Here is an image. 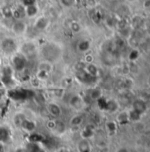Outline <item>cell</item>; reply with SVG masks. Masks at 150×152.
I'll return each mask as SVG.
<instances>
[{
  "mask_svg": "<svg viewBox=\"0 0 150 152\" xmlns=\"http://www.w3.org/2000/svg\"><path fill=\"white\" fill-rule=\"evenodd\" d=\"M144 7H146V8L150 7V0H145L144 1Z\"/></svg>",
  "mask_w": 150,
  "mask_h": 152,
  "instance_id": "603a6c76",
  "label": "cell"
},
{
  "mask_svg": "<svg viewBox=\"0 0 150 152\" xmlns=\"http://www.w3.org/2000/svg\"><path fill=\"white\" fill-rule=\"evenodd\" d=\"M21 3L26 7V6H28L30 5L36 4V0H21Z\"/></svg>",
  "mask_w": 150,
  "mask_h": 152,
  "instance_id": "ffe728a7",
  "label": "cell"
},
{
  "mask_svg": "<svg viewBox=\"0 0 150 152\" xmlns=\"http://www.w3.org/2000/svg\"><path fill=\"white\" fill-rule=\"evenodd\" d=\"M38 12V7L36 6V4H33L30 5L28 6H26L25 9V13L27 14V16H28L29 18H32V17H35Z\"/></svg>",
  "mask_w": 150,
  "mask_h": 152,
  "instance_id": "ba28073f",
  "label": "cell"
},
{
  "mask_svg": "<svg viewBox=\"0 0 150 152\" xmlns=\"http://www.w3.org/2000/svg\"><path fill=\"white\" fill-rule=\"evenodd\" d=\"M19 152H20V151H19Z\"/></svg>",
  "mask_w": 150,
  "mask_h": 152,
  "instance_id": "d4e9b609",
  "label": "cell"
},
{
  "mask_svg": "<svg viewBox=\"0 0 150 152\" xmlns=\"http://www.w3.org/2000/svg\"><path fill=\"white\" fill-rule=\"evenodd\" d=\"M12 29L13 31V33L17 34V35H21V34H24L27 30V26L25 24V22H23L22 21L17 20L12 25Z\"/></svg>",
  "mask_w": 150,
  "mask_h": 152,
  "instance_id": "8992f818",
  "label": "cell"
},
{
  "mask_svg": "<svg viewBox=\"0 0 150 152\" xmlns=\"http://www.w3.org/2000/svg\"><path fill=\"white\" fill-rule=\"evenodd\" d=\"M10 136L9 130L4 127H0V142H6L8 141Z\"/></svg>",
  "mask_w": 150,
  "mask_h": 152,
  "instance_id": "7c38bea8",
  "label": "cell"
},
{
  "mask_svg": "<svg viewBox=\"0 0 150 152\" xmlns=\"http://www.w3.org/2000/svg\"><path fill=\"white\" fill-rule=\"evenodd\" d=\"M38 69L40 71H44V72H47L49 73V71L51 70V65L49 62L48 61H45V62H42L39 66H38Z\"/></svg>",
  "mask_w": 150,
  "mask_h": 152,
  "instance_id": "4fadbf2b",
  "label": "cell"
},
{
  "mask_svg": "<svg viewBox=\"0 0 150 152\" xmlns=\"http://www.w3.org/2000/svg\"><path fill=\"white\" fill-rule=\"evenodd\" d=\"M79 152H88V150H89V146H88V142H86V141H81V142L79 143Z\"/></svg>",
  "mask_w": 150,
  "mask_h": 152,
  "instance_id": "9a60e30c",
  "label": "cell"
},
{
  "mask_svg": "<svg viewBox=\"0 0 150 152\" xmlns=\"http://www.w3.org/2000/svg\"><path fill=\"white\" fill-rule=\"evenodd\" d=\"M82 121V120H81V118L80 117H75V118H73V120H72V123H73V125H75V126H77V125H79L80 122Z\"/></svg>",
  "mask_w": 150,
  "mask_h": 152,
  "instance_id": "44dd1931",
  "label": "cell"
},
{
  "mask_svg": "<svg viewBox=\"0 0 150 152\" xmlns=\"http://www.w3.org/2000/svg\"><path fill=\"white\" fill-rule=\"evenodd\" d=\"M60 2L65 7H71L74 6V4L76 3V0H60Z\"/></svg>",
  "mask_w": 150,
  "mask_h": 152,
  "instance_id": "ac0fdd59",
  "label": "cell"
},
{
  "mask_svg": "<svg viewBox=\"0 0 150 152\" xmlns=\"http://www.w3.org/2000/svg\"><path fill=\"white\" fill-rule=\"evenodd\" d=\"M8 96L16 101L19 100H26V99H30L35 96V93L33 90L30 89H14V90H10L8 92Z\"/></svg>",
  "mask_w": 150,
  "mask_h": 152,
  "instance_id": "7a4b0ae2",
  "label": "cell"
},
{
  "mask_svg": "<svg viewBox=\"0 0 150 152\" xmlns=\"http://www.w3.org/2000/svg\"><path fill=\"white\" fill-rule=\"evenodd\" d=\"M0 48L5 54H12L17 50V43L12 38H5L0 43Z\"/></svg>",
  "mask_w": 150,
  "mask_h": 152,
  "instance_id": "277c9868",
  "label": "cell"
},
{
  "mask_svg": "<svg viewBox=\"0 0 150 152\" xmlns=\"http://www.w3.org/2000/svg\"><path fill=\"white\" fill-rule=\"evenodd\" d=\"M48 110L51 112V114H52L55 117H58L61 114V109L58 106V105L55 104V103H51L48 105Z\"/></svg>",
  "mask_w": 150,
  "mask_h": 152,
  "instance_id": "9c48e42d",
  "label": "cell"
},
{
  "mask_svg": "<svg viewBox=\"0 0 150 152\" xmlns=\"http://www.w3.org/2000/svg\"><path fill=\"white\" fill-rule=\"evenodd\" d=\"M70 104L74 108H80L82 106V99L79 96H73L70 99Z\"/></svg>",
  "mask_w": 150,
  "mask_h": 152,
  "instance_id": "8fae6325",
  "label": "cell"
},
{
  "mask_svg": "<svg viewBox=\"0 0 150 152\" xmlns=\"http://www.w3.org/2000/svg\"><path fill=\"white\" fill-rule=\"evenodd\" d=\"M77 48L79 52H86L89 50L90 48V43L88 41H86V40H81L78 43V45H77Z\"/></svg>",
  "mask_w": 150,
  "mask_h": 152,
  "instance_id": "30bf717a",
  "label": "cell"
},
{
  "mask_svg": "<svg viewBox=\"0 0 150 152\" xmlns=\"http://www.w3.org/2000/svg\"><path fill=\"white\" fill-rule=\"evenodd\" d=\"M12 64H13V68L16 71H22L25 69L27 65V58L26 56L23 54H19L13 57L12 58Z\"/></svg>",
  "mask_w": 150,
  "mask_h": 152,
  "instance_id": "5b68a950",
  "label": "cell"
},
{
  "mask_svg": "<svg viewBox=\"0 0 150 152\" xmlns=\"http://www.w3.org/2000/svg\"><path fill=\"white\" fill-rule=\"evenodd\" d=\"M0 98H1V94H0Z\"/></svg>",
  "mask_w": 150,
  "mask_h": 152,
  "instance_id": "cb8c5ba5",
  "label": "cell"
},
{
  "mask_svg": "<svg viewBox=\"0 0 150 152\" xmlns=\"http://www.w3.org/2000/svg\"><path fill=\"white\" fill-rule=\"evenodd\" d=\"M49 25V20L46 17H40L37 19V21L35 23V28L38 31H42L48 28Z\"/></svg>",
  "mask_w": 150,
  "mask_h": 152,
  "instance_id": "52a82bcc",
  "label": "cell"
},
{
  "mask_svg": "<svg viewBox=\"0 0 150 152\" xmlns=\"http://www.w3.org/2000/svg\"><path fill=\"white\" fill-rule=\"evenodd\" d=\"M90 96L92 99H98V98H100V96H101V92H100V90L94 89V90H92Z\"/></svg>",
  "mask_w": 150,
  "mask_h": 152,
  "instance_id": "d6986e66",
  "label": "cell"
},
{
  "mask_svg": "<svg viewBox=\"0 0 150 152\" xmlns=\"http://www.w3.org/2000/svg\"><path fill=\"white\" fill-rule=\"evenodd\" d=\"M2 14L6 17V18H11V17H12V10L9 7H4L3 10H2Z\"/></svg>",
  "mask_w": 150,
  "mask_h": 152,
  "instance_id": "e0dca14e",
  "label": "cell"
},
{
  "mask_svg": "<svg viewBox=\"0 0 150 152\" xmlns=\"http://www.w3.org/2000/svg\"><path fill=\"white\" fill-rule=\"evenodd\" d=\"M0 82H2L5 86L12 85L13 83V70L10 66H5L1 71L0 75Z\"/></svg>",
  "mask_w": 150,
  "mask_h": 152,
  "instance_id": "3957f363",
  "label": "cell"
},
{
  "mask_svg": "<svg viewBox=\"0 0 150 152\" xmlns=\"http://www.w3.org/2000/svg\"><path fill=\"white\" fill-rule=\"evenodd\" d=\"M70 28H71V30L73 31L74 33H78V32H79L80 29H81L80 25H79L78 22H76V21H72V22H71Z\"/></svg>",
  "mask_w": 150,
  "mask_h": 152,
  "instance_id": "2e32d148",
  "label": "cell"
},
{
  "mask_svg": "<svg viewBox=\"0 0 150 152\" xmlns=\"http://www.w3.org/2000/svg\"><path fill=\"white\" fill-rule=\"evenodd\" d=\"M87 4L90 6V7H94L96 5V1L95 0H87Z\"/></svg>",
  "mask_w": 150,
  "mask_h": 152,
  "instance_id": "7402d4cb",
  "label": "cell"
},
{
  "mask_svg": "<svg viewBox=\"0 0 150 152\" xmlns=\"http://www.w3.org/2000/svg\"><path fill=\"white\" fill-rule=\"evenodd\" d=\"M23 50L26 55H32L35 52V46L32 43H26L23 46Z\"/></svg>",
  "mask_w": 150,
  "mask_h": 152,
  "instance_id": "5bb4252c",
  "label": "cell"
},
{
  "mask_svg": "<svg viewBox=\"0 0 150 152\" xmlns=\"http://www.w3.org/2000/svg\"><path fill=\"white\" fill-rule=\"evenodd\" d=\"M42 53L44 58L46 59V61L49 63H53L58 59V58L60 57L61 52H60V48L58 45L54 43H48L42 48Z\"/></svg>",
  "mask_w": 150,
  "mask_h": 152,
  "instance_id": "6da1fadb",
  "label": "cell"
}]
</instances>
